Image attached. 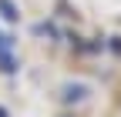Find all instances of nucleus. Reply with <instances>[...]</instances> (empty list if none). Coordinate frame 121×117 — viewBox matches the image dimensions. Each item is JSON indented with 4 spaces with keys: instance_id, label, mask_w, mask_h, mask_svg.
<instances>
[{
    "instance_id": "1",
    "label": "nucleus",
    "mask_w": 121,
    "mask_h": 117,
    "mask_svg": "<svg viewBox=\"0 0 121 117\" xmlns=\"http://www.w3.org/2000/svg\"><path fill=\"white\" fill-rule=\"evenodd\" d=\"M0 10H4V17H7V20H17V17H20V13H17V7H13L10 0H0Z\"/></svg>"
}]
</instances>
